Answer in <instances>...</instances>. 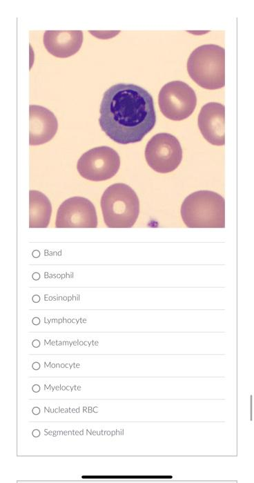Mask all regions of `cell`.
Wrapping results in <instances>:
<instances>
[{
    "instance_id": "cell-1",
    "label": "cell",
    "mask_w": 254,
    "mask_h": 483,
    "mask_svg": "<svg viewBox=\"0 0 254 483\" xmlns=\"http://www.w3.org/2000/svg\"><path fill=\"white\" fill-rule=\"evenodd\" d=\"M99 111L101 130L120 144L141 141L156 123L152 96L133 83H117L110 87L104 93Z\"/></svg>"
},
{
    "instance_id": "cell-2",
    "label": "cell",
    "mask_w": 254,
    "mask_h": 483,
    "mask_svg": "<svg viewBox=\"0 0 254 483\" xmlns=\"http://www.w3.org/2000/svg\"><path fill=\"white\" fill-rule=\"evenodd\" d=\"M181 216L188 228H224V199L213 191H196L184 200Z\"/></svg>"
},
{
    "instance_id": "cell-3",
    "label": "cell",
    "mask_w": 254,
    "mask_h": 483,
    "mask_svg": "<svg viewBox=\"0 0 254 483\" xmlns=\"http://www.w3.org/2000/svg\"><path fill=\"white\" fill-rule=\"evenodd\" d=\"M190 78L208 90L222 88L225 85V50L215 45H202L195 48L187 61Z\"/></svg>"
},
{
    "instance_id": "cell-4",
    "label": "cell",
    "mask_w": 254,
    "mask_h": 483,
    "mask_svg": "<svg viewBox=\"0 0 254 483\" xmlns=\"http://www.w3.org/2000/svg\"><path fill=\"white\" fill-rule=\"evenodd\" d=\"M105 224L108 228H131L139 214V201L129 186L118 183L108 186L101 199Z\"/></svg>"
},
{
    "instance_id": "cell-5",
    "label": "cell",
    "mask_w": 254,
    "mask_h": 483,
    "mask_svg": "<svg viewBox=\"0 0 254 483\" xmlns=\"http://www.w3.org/2000/svg\"><path fill=\"white\" fill-rule=\"evenodd\" d=\"M158 103L162 114L173 121L188 118L194 111L197 97L193 89L181 81L166 83L160 90Z\"/></svg>"
},
{
    "instance_id": "cell-6",
    "label": "cell",
    "mask_w": 254,
    "mask_h": 483,
    "mask_svg": "<svg viewBox=\"0 0 254 483\" xmlns=\"http://www.w3.org/2000/svg\"><path fill=\"white\" fill-rule=\"evenodd\" d=\"M145 158L153 170L159 173H168L180 164L182 148L179 140L173 135L158 133L147 143Z\"/></svg>"
},
{
    "instance_id": "cell-7",
    "label": "cell",
    "mask_w": 254,
    "mask_h": 483,
    "mask_svg": "<svg viewBox=\"0 0 254 483\" xmlns=\"http://www.w3.org/2000/svg\"><path fill=\"white\" fill-rule=\"evenodd\" d=\"M120 166L118 153L108 146L93 148L79 159L77 169L79 175L90 181H101L112 178Z\"/></svg>"
},
{
    "instance_id": "cell-8",
    "label": "cell",
    "mask_w": 254,
    "mask_h": 483,
    "mask_svg": "<svg viewBox=\"0 0 254 483\" xmlns=\"http://www.w3.org/2000/svg\"><path fill=\"white\" fill-rule=\"evenodd\" d=\"M57 228H96L95 208L88 199L72 197L65 200L57 210Z\"/></svg>"
},
{
    "instance_id": "cell-9",
    "label": "cell",
    "mask_w": 254,
    "mask_h": 483,
    "mask_svg": "<svg viewBox=\"0 0 254 483\" xmlns=\"http://www.w3.org/2000/svg\"><path fill=\"white\" fill-rule=\"evenodd\" d=\"M225 107L217 102H210L202 106L198 115V128L210 144L223 146L225 144L224 133Z\"/></svg>"
},
{
    "instance_id": "cell-10",
    "label": "cell",
    "mask_w": 254,
    "mask_h": 483,
    "mask_svg": "<svg viewBox=\"0 0 254 483\" xmlns=\"http://www.w3.org/2000/svg\"><path fill=\"white\" fill-rule=\"evenodd\" d=\"M29 119L30 146L43 144L50 141L57 133L58 128L57 117L46 108L30 105Z\"/></svg>"
},
{
    "instance_id": "cell-11",
    "label": "cell",
    "mask_w": 254,
    "mask_h": 483,
    "mask_svg": "<svg viewBox=\"0 0 254 483\" xmlns=\"http://www.w3.org/2000/svg\"><path fill=\"white\" fill-rule=\"evenodd\" d=\"M83 43L81 30H46L43 45L52 55L59 58L69 57L77 52Z\"/></svg>"
},
{
    "instance_id": "cell-12",
    "label": "cell",
    "mask_w": 254,
    "mask_h": 483,
    "mask_svg": "<svg viewBox=\"0 0 254 483\" xmlns=\"http://www.w3.org/2000/svg\"><path fill=\"white\" fill-rule=\"evenodd\" d=\"M29 227H48L52 214V206L48 198L38 190L29 192Z\"/></svg>"
},
{
    "instance_id": "cell-13",
    "label": "cell",
    "mask_w": 254,
    "mask_h": 483,
    "mask_svg": "<svg viewBox=\"0 0 254 483\" xmlns=\"http://www.w3.org/2000/svg\"><path fill=\"white\" fill-rule=\"evenodd\" d=\"M32 412H33L35 414H37L38 413H39V409L37 408H35L32 410Z\"/></svg>"
},
{
    "instance_id": "cell-14",
    "label": "cell",
    "mask_w": 254,
    "mask_h": 483,
    "mask_svg": "<svg viewBox=\"0 0 254 483\" xmlns=\"http://www.w3.org/2000/svg\"><path fill=\"white\" fill-rule=\"evenodd\" d=\"M32 389L34 390V391L37 392L39 390V387L35 385V386H33Z\"/></svg>"
},
{
    "instance_id": "cell-15",
    "label": "cell",
    "mask_w": 254,
    "mask_h": 483,
    "mask_svg": "<svg viewBox=\"0 0 254 483\" xmlns=\"http://www.w3.org/2000/svg\"><path fill=\"white\" fill-rule=\"evenodd\" d=\"M33 434H35V435H34L35 436H37L38 435H39V432L37 431H35L34 433H33Z\"/></svg>"
}]
</instances>
